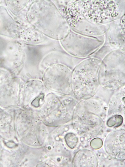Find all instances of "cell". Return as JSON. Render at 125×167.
I'll return each instance as SVG.
<instances>
[{
	"label": "cell",
	"mask_w": 125,
	"mask_h": 167,
	"mask_svg": "<svg viewBox=\"0 0 125 167\" xmlns=\"http://www.w3.org/2000/svg\"><path fill=\"white\" fill-rule=\"evenodd\" d=\"M125 132L117 130L110 133L105 142L106 152L114 158L124 157Z\"/></svg>",
	"instance_id": "obj_1"
},
{
	"label": "cell",
	"mask_w": 125,
	"mask_h": 167,
	"mask_svg": "<svg viewBox=\"0 0 125 167\" xmlns=\"http://www.w3.org/2000/svg\"><path fill=\"white\" fill-rule=\"evenodd\" d=\"M97 160L94 154L88 150H82L77 153L74 156L73 166L74 167H96Z\"/></svg>",
	"instance_id": "obj_2"
},
{
	"label": "cell",
	"mask_w": 125,
	"mask_h": 167,
	"mask_svg": "<svg viewBox=\"0 0 125 167\" xmlns=\"http://www.w3.org/2000/svg\"><path fill=\"white\" fill-rule=\"evenodd\" d=\"M65 140L67 145L72 149L74 148L77 144V137L72 133L67 134L65 136Z\"/></svg>",
	"instance_id": "obj_3"
},
{
	"label": "cell",
	"mask_w": 125,
	"mask_h": 167,
	"mask_svg": "<svg viewBox=\"0 0 125 167\" xmlns=\"http://www.w3.org/2000/svg\"><path fill=\"white\" fill-rule=\"evenodd\" d=\"M123 118L120 115H116L110 118L107 121V125L109 127H117L122 124Z\"/></svg>",
	"instance_id": "obj_4"
},
{
	"label": "cell",
	"mask_w": 125,
	"mask_h": 167,
	"mask_svg": "<svg viewBox=\"0 0 125 167\" xmlns=\"http://www.w3.org/2000/svg\"><path fill=\"white\" fill-rule=\"evenodd\" d=\"M91 142L96 144L91 145V147L95 149H98L100 148L102 144V140L100 138H94L91 141Z\"/></svg>",
	"instance_id": "obj_5"
}]
</instances>
